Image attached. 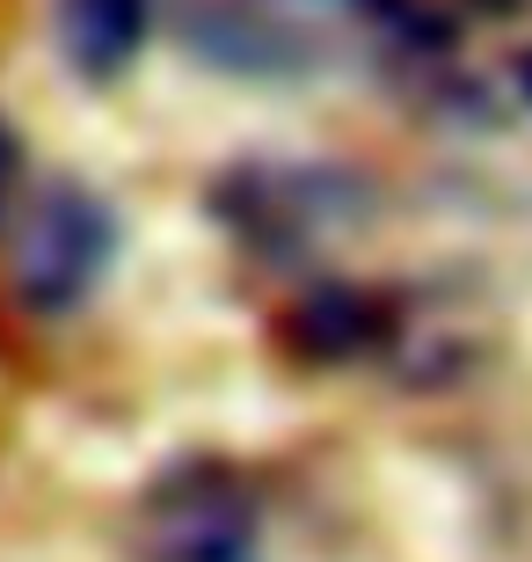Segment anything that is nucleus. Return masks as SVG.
<instances>
[{"label": "nucleus", "mask_w": 532, "mask_h": 562, "mask_svg": "<svg viewBox=\"0 0 532 562\" xmlns=\"http://www.w3.org/2000/svg\"><path fill=\"white\" fill-rule=\"evenodd\" d=\"M15 300L44 322L88 307L103 271L117 263V212L73 176H52L30 190V205H15Z\"/></svg>", "instance_id": "nucleus-1"}, {"label": "nucleus", "mask_w": 532, "mask_h": 562, "mask_svg": "<svg viewBox=\"0 0 532 562\" xmlns=\"http://www.w3.org/2000/svg\"><path fill=\"white\" fill-rule=\"evenodd\" d=\"M146 562H256V497L226 468H183L146 497Z\"/></svg>", "instance_id": "nucleus-2"}, {"label": "nucleus", "mask_w": 532, "mask_h": 562, "mask_svg": "<svg viewBox=\"0 0 532 562\" xmlns=\"http://www.w3.org/2000/svg\"><path fill=\"white\" fill-rule=\"evenodd\" d=\"M52 30H59L66 74L88 81V88H110L146 52L154 0H52Z\"/></svg>", "instance_id": "nucleus-3"}, {"label": "nucleus", "mask_w": 532, "mask_h": 562, "mask_svg": "<svg viewBox=\"0 0 532 562\" xmlns=\"http://www.w3.org/2000/svg\"><path fill=\"white\" fill-rule=\"evenodd\" d=\"M15 205H22V139L0 125V227L15 220Z\"/></svg>", "instance_id": "nucleus-4"}, {"label": "nucleus", "mask_w": 532, "mask_h": 562, "mask_svg": "<svg viewBox=\"0 0 532 562\" xmlns=\"http://www.w3.org/2000/svg\"><path fill=\"white\" fill-rule=\"evenodd\" d=\"M518 81H525V95H532V52H525V59H518Z\"/></svg>", "instance_id": "nucleus-5"}]
</instances>
